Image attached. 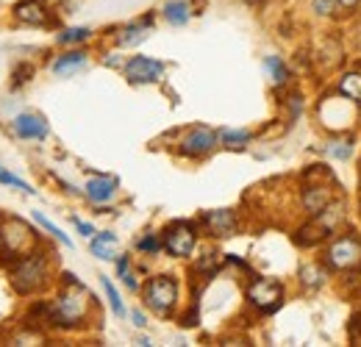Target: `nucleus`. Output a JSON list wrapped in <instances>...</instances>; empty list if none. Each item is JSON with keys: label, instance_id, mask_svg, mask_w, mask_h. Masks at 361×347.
<instances>
[{"label": "nucleus", "instance_id": "f257e3e1", "mask_svg": "<svg viewBox=\"0 0 361 347\" xmlns=\"http://www.w3.org/2000/svg\"><path fill=\"white\" fill-rule=\"evenodd\" d=\"M90 292L84 289V284H78L70 272L64 275V289L56 295L53 303H47V325L56 328H78L84 325L87 314H90Z\"/></svg>", "mask_w": 361, "mask_h": 347}, {"label": "nucleus", "instance_id": "f03ea898", "mask_svg": "<svg viewBox=\"0 0 361 347\" xmlns=\"http://www.w3.org/2000/svg\"><path fill=\"white\" fill-rule=\"evenodd\" d=\"M37 245V231L31 225H25L23 219L11 217L3 228H0V256L6 264H17L25 259Z\"/></svg>", "mask_w": 361, "mask_h": 347}, {"label": "nucleus", "instance_id": "7ed1b4c3", "mask_svg": "<svg viewBox=\"0 0 361 347\" xmlns=\"http://www.w3.org/2000/svg\"><path fill=\"white\" fill-rule=\"evenodd\" d=\"M47 256L45 253H28L25 259H20L11 269V286L20 295H34L47 286Z\"/></svg>", "mask_w": 361, "mask_h": 347}, {"label": "nucleus", "instance_id": "20e7f679", "mask_svg": "<svg viewBox=\"0 0 361 347\" xmlns=\"http://www.w3.org/2000/svg\"><path fill=\"white\" fill-rule=\"evenodd\" d=\"M142 300L159 317H170L178 303V281L173 275H156L142 286Z\"/></svg>", "mask_w": 361, "mask_h": 347}, {"label": "nucleus", "instance_id": "39448f33", "mask_svg": "<svg viewBox=\"0 0 361 347\" xmlns=\"http://www.w3.org/2000/svg\"><path fill=\"white\" fill-rule=\"evenodd\" d=\"M325 264L331 269L339 272H350L361 267V239L353 231H345L339 236L331 239V245L325 248Z\"/></svg>", "mask_w": 361, "mask_h": 347}, {"label": "nucleus", "instance_id": "423d86ee", "mask_svg": "<svg viewBox=\"0 0 361 347\" xmlns=\"http://www.w3.org/2000/svg\"><path fill=\"white\" fill-rule=\"evenodd\" d=\"M161 242H164V250L176 259H186L192 256L195 245H197V228L195 222H186V219H176L164 228L161 233Z\"/></svg>", "mask_w": 361, "mask_h": 347}, {"label": "nucleus", "instance_id": "0eeeda50", "mask_svg": "<svg viewBox=\"0 0 361 347\" xmlns=\"http://www.w3.org/2000/svg\"><path fill=\"white\" fill-rule=\"evenodd\" d=\"M247 300L250 305H256L262 314H272L278 305L283 303V286L272 278H256L247 286Z\"/></svg>", "mask_w": 361, "mask_h": 347}, {"label": "nucleus", "instance_id": "6e6552de", "mask_svg": "<svg viewBox=\"0 0 361 347\" xmlns=\"http://www.w3.org/2000/svg\"><path fill=\"white\" fill-rule=\"evenodd\" d=\"M123 70L131 84H156L164 75V64L156 59H147V56H134Z\"/></svg>", "mask_w": 361, "mask_h": 347}, {"label": "nucleus", "instance_id": "1a4fd4ad", "mask_svg": "<svg viewBox=\"0 0 361 347\" xmlns=\"http://www.w3.org/2000/svg\"><path fill=\"white\" fill-rule=\"evenodd\" d=\"M217 139H220L217 130L206 128V126H197V128H192L180 139V153L183 156H206L209 150H214Z\"/></svg>", "mask_w": 361, "mask_h": 347}, {"label": "nucleus", "instance_id": "9d476101", "mask_svg": "<svg viewBox=\"0 0 361 347\" xmlns=\"http://www.w3.org/2000/svg\"><path fill=\"white\" fill-rule=\"evenodd\" d=\"M200 222L206 225L209 236H217V239H226V236H233L239 222H236V214L231 209H214V212H203Z\"/></svg>", "mask_w": 361, "mask_h": 347}, {"label": "nucleus", "instance_id": "9b49d317", "mask_svg": "<svg viewBox=\"0 0 361 347\" xmlns=\"http://www.w3.org/2000/svg\"><path fill=\"white\" fill-rule=\"evenodd\" d=\"M14 133L20 139H45L47 136V123L39 114H20L14 120Z\"/></svg>", "mask_w": 361, "mask_h": 347}, {"label": "nucleus", "instance_id": "f8f14e48", "mask_svg": "<svg viewBox=\"0 0 361 347\" xmlns=\"http://www.w3.org/2000/svg\"><path fill=\"white\" fill-rule=\"evenodd\" d=\"M14 17L28 25H47V8L42 0H23L14 6Z\"/></svg>", "mask_w": 361, "mask_h": 347}, {"label": "nucleus", "instance_id": "ddd939ff", "mask_svg": "<svg viewBox=\"0 0 361 347\" xmlns=\"http://www.w3.org/2000/svg\"><path fill=\"white\" fill-rule=\"evenodd\" d=\"M117 195V178H106V175H97L87 183V197L92 203H109L111 197Z\"/></svg>", "mask_w": 361, "mask_h": 347}, {"label": "nucleus", "instance_id": "4468645a", "mask_svg": "<svg viewBox=\"0 0 361 347\" xmlns=\"http://www.w3.org/2000/svg\"><path fill=\"white\" fill-rule=\"evenodd\" d=\"M153 25V17H145V20H139V23H131V25H126V28H120V34H117V44L120 47H134V44L145 42L147 39V28Z\"/></svg>", "mask_w": 361, "mask_h": 347}, {"label": "nucleus", "instance_id": "2eb2a0df", "mask_svg": "<svg viewBox=\"0 0 361 347\" xmlns=\"http://www.w3.org/2000/svg\"><path fill=\"white\" fill-rule=\"evenodd\" d=\"M334 200V195H331V189L322 183V186H306V192H303V209L314 217V214H319L328 203Z\"/></svg>", "mask_w": 361, "mask_h": 347}, {"label": "nucleus", "instance_id": "dca6fc26", "mask_svg": "<svg viewBox=\"0 0 361 347\" xmlns=\"http://www.w3.org/2000/svg\"><path fill=\"white\" fill-rule=\"evenodd\" d=\"M336 92H339L342 97H348L353 106H361V73L359 70L345 73V75L339 78V84H336Z\"/></svg>", "mask_w": 361, "mask_h": 347}, {"label": "nucleus", "instance_id": "f3484780", "mask_svg": "<svg viewBox=\"0 0 361 347\" xmlns=\"http://www.w3.org/2000/svg\"><path fill=\"white\" fill-rule=\"evenodd\" d=\"M84 64H87V53L84 50H70V53H64L53 61V73L56 75H70V73L81 70Z\"/></svg>", "mask_w": 361, "mask_h": 347}, {"label": "nucleus", "instance_id": "a211bd4d", "mask_svg": "<svg viewBox=\"0 0 361 347\" xmlns=\"http://www.w3.org/2000/svg\"><path fill=\"white\" fill-rule=\"evenodd\" d=\"M328 269H331V267H325V264H306V267H300V284H303L306 289L322 286L325 278H328Z\"/></svg>", "mask_w": 361, "mask_h": 347}, {"label": "nucleus", "instance_id": "6ab92c4d", "mask_svg": "<svg viewBox=\"0 0 361 347\" xmlns=\"http://www.w3.org/2000/svg\"><path fill=\"white\" fill-rule=\"evenodd\" d=\"M164 17L170 25H186L192 11H189V3L186 0H167L164 3Z\"/></svg>", "mask_w": 361, "mask_h": 347}, {"label": "nucleus", "instance_id": "aec40b11", "mask_svg": "<svg viewBox=\"0 0 361 347\" xmlns=\"http://www.w3.org/2000/svg\"><path fill=\"white\" fill-rule=\"evenodd\" d=\"M111 245H117V236L109 233V231H103V233H97V239H92V253H94L97 259L111 261L117 256V253L111 250Z\"/></svg>", "mask_w": 361, "mask_h": 347}, {"label": "nucleus", "instance_id": "412c9836", "mask_svg": "<svg viewBox=\"0 0 361 347\" xmlns=\"http://www.w3.org/2000/svg\"><path fill=\"white\" fill-rule=\"evenodd\" d=\"M264 70L270 73L275 84H286V81H289V70H286V64H283L278 56H267V59H264Z\"/></svg>", "mask_w": 361, "mask_h": 347}, {"label": "nucleus", "instance_id": "4be33fe9", "mask_svg": "<svg viewBox=\"0 0 361 347\" xmlns=\"http://www.w3.org/2000/svg\"><path fill=\"white\" fill-rule=\"evenodd\" d=\"M325 150H328L334 159H342V162H345V159H350V153H353V139H350V136H348V139H334Z\"/></svg>", "mask_w": 361, "mask_h": 347}, {"label": "nucleus", "instance_id": "5701e85b", "mask_svg": "<svg viewBox=\"0 0 361 347\" xmlns=\"http://www.w3.org/2000/svg\"><path fill=\"white\" fill-rule=\"evenodd\" d=\"M100 284H103V289H106V298H109V303H111V311H114L117 317H126V305H123V300H120L114 284H111L109 278H100Z\"/></svg>", "mask_w": 361, "mask_h": 347}, {"label": "nucleus", "instance_id": "b1692460", "mask_svg": "<svg viewBox=\"0 0 361 347\" xmlns=\"http://www.w3.org/2000/svg\"><path fill=\"white\" fill-rule=\"evenodd\" d=\"M34 219H37V222H39V225H42V228H45L47 233H50V236H56V239H59V242H61V245H64V248H73V242H70V236H67V233H64V231H61V228H59V225H53V222H50V219H45L42 217V214H39V212H37V214H34Z\"/></svg>", "mask_w": 361, "mask_h": 347}, {"label": "nucleus", "instance_id": "393cba45", "mask_svg": "<svg viewBox=\"0 0 361 347\" xmlns=\"http://www.w3.org/2000/svg\"><path fill=\"white\" fill-rule=\"evenodd\" d=\"M220 139L226 142V147H245L250 142V130H223Z\"/></svg>", "mask_w": 361, "mask_h": 347}, {"label": "nucleus", "instance_id": "a878e982", "mask_svg": "<svg viewBox=\"0 0 361 347\" xmlns=\"http://www.w3.org/2000/svg\"><path fill=\"white\" fill-rule=\"evenodd\" d=\"M90 28H67V31H61L59 34V44H75V42H84V39H90Z\"/></svg>", "mask_w": 361, "mask_h": 347}, {"label": "nucleus", "instance_id": "bb28decb", "mask_svg": "<svg viewBox=\"0 0 361 347\" xmlns=\"http://www.w3.org/2000/svg\"><path fill=\"white\" fill-rule=\"evenodd\" d=\"M136 248H139L142 253H159V250L164 248V242H161L156 233H147V236H142V239L136 242Z\"/></svg>", "mask_w": 361, "mask_h": 347}, {"label": "nucleus", "instance_id": "cd10ccee", "mask_svg": "<svg viewBox=\"0 0 361 347\" xmlns=\"http://www.w3.org/2000/svg\"><path fill=\"white\" fill-rule=\"evenodd\" d=\"M0 183H6V186H14V189H20V192H25V195H34V189L23 181V178H17V175L6 173L3 167H0Z\"/></svg>", "mask_w": 361, "mask_h": 347}, {"label": "nucleus", "instance_id": "c85d7f7f", "mask_svg": "<svg viewBox=\"0 0 361 347\" xmlns=\"http://www.w3.org/2000/svg\"><path fill=\"white\" fill-rule=\"evenodd\" d=\"M217 267H220V253H206L203 259L195 264L197 272H217Z\"/></svg>", "mask_w": 361, "mask_h": 347}, {"label": "nucleus", "instance_id": "c756f323", "mask_svg": "<svg viewBox=\"0 0 361 347\" xmlns=\"http://www.w3.org/2000/svg\"><path fill=\"white\" fill-rule=\"evenodd\" d=\"M31 75H34V67H31V64H20V67H17V73H14V87L25 84Z\"/></svg>", "mask_w": 361, "mask_h": 347}, {"label": "nucleus", "instance_id": "7c9ffc66", "mask_svg": "<svg viewBox=\"0 0 361 347\" xmlns=\"http://www.w3.org/2000/svg\"><path fill=\"white\" fill-rule=\"evenodd\" d=\"M312 6H314L317 14H322V17H331V14H334V8H336V0H314Z\"/></svg>", "mask_w": 361, "mask_h": 347}, {"label": "nucleus", "instance_id": "2f4dec72", "mask_svg": "<svg viewBox=\"0 0 361 347\" xmlns=\"http://www.w3.org/2000/svg\"><path fill=\"white\" fill-rule=\"evenodd\" d=\"M73 222H75V228H78L84 236H94V228H92L90 222H81V219H73Z\"/></svg>", "mask_w": 361, "mask_h": 347}, {"label": "nucleus", "instance_id": "473e14b6", "mask_svg": "<svg viewBox=\"0 0 361 347\" xmlns=\"http://www.w3.org/2000/svg\"><path fill=\"white\" fill-rule=\"evenodd\" d=\"M336 3H339L342 8H356V6H359L361 0H336Z\"/></svg>", "mask_w": 361, "mask_h": 347}, {"label": "nucleus", "instance_id": "72a5a7b5", "mask_svg": "<svg viewBox=\"0 0 361 347\" xmlns=\"http://www.w3.org/2000/svg\"><path fill=\"white\" fill-rule=\"evenodd\" d=\"M131 317H134V325H139V328H145V317H142V311H134Z\"/></svg>", "mask_w": 361, "mask_h": 347}, {"label": "nucleus", "instance_id": "f704fd0d", "mask_svg": "<svg viewBox=\"0 0 361 347\" xmlns=\"http://www.w3.org/2000/svg\"><path fill=\"white\" fill-rule=\"evenodd\" d=\"M106 64H109V67H117V64H120V59H117V53H109V59H106Z\"/></svg>", "mask_w": 361, "mask_h": 347}, {"label": "nucleus", "instance_id": "c9c22d12", "mask_svg": "<svg viewBox=\"0 0 361 347\" xmlns=\"http://www.w3.org/2000/svg\"><path fill=\"white\" fill-rule=\"evenodd\" d=\"M359 328H361V314L356 317V319H353V331H359Z\"/></svg>", "mask_w": 361, "mask_h": 347}, {"label": "nucleus", "instance_id": "e433bc0d", "mask_svg": "<svg viewBox=\"0 0 361 347\" xmlns=\"http://www.w3.org/2000/svg\"><path fill=\"white\" fill-rule=\"evenodd\" d=\"M247 3H259V0H247Z\"/></svg>", "mask_w": 361, "mask_h": 347}]
</instances>
